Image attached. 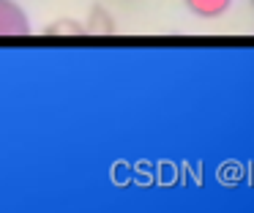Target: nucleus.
Returning <instances> with one entry per match:
<instances>
[{
	"label": "nucleus",
	"mask_w": 254,
	"mask_h": 213,
	"mask_svg": "<svg viewBox=\"0 0 254 213\" xmlns=\"http://www.w3.org/2000/svg\"><path fill=\"white\" fill-rule=\"evenodd\" d=\"M44 36L50 38H82L85 36V25L74 16H61V19L50 22L44 27Z\"/></svg>",
	"instance_id": "obj_3"
},
{
	"label": "nucleus",
	"mask_w": 254,
	"mask_h": 213,
	"mask_svg": "<svg viewBox=\"0 0 254 213\" xmlns=\"http://www.w3.org/2000/svg\"><path fill=\"white\" fill-rule=\"evenodd\" d=\"M183 3H186V8L191 14L202 16V19H216V16L227 14L232 0H183Z\"/></svg>",
	"instance_id": "obj_4"
},
{
	"label": "nucleus",
	"mask_w": 254,
	"mask_h": 213,
	"mask_svg": "<svg viewBox=\"0 0 254 213\" xmlns=\"http://www.w3.org/2000/svg\"><path fill=\"white\" fill-rule=\"evenodd\" d=\"M30 36V22L22 5L14 0H0V38H25Z\"/></svg>",
	"instance_id": "obj_1"
},
{
	"label": "nucleus",
	"mask_w": 254,
	"mask_h": 213,
	"mask_svg": "<svg viewBox=\"0 0 254 213\" xmlns=\"http://www.w3.org/2000/svg\"><path fill=\"white\" fill-rule=\"evenodd\" d=\"M252 5H254V0H252Z\"/></svg>",
	"instance_id": "obj_5"
},
{
	"label": "nucleus",
	"mask_w": 254,
	"mask_h": 213,
	"mask_svg": "<svg viewBox=\"0 0 254 213\" xmlns=\"http://www.w3.org/2000/svg\"><path fill=\"white\" fill-rule=\"evenodd\" d=\"M85 25V36H99V38H107L115 33V19H112V14L104 8V5H90L88 11V19L82 22Z\"/></svg>",
	"instance_id": "obj_2"
}]
</instances>
